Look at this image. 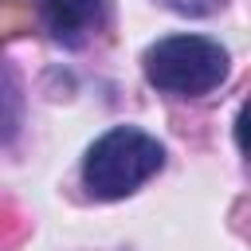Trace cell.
Wrapping results in <instances>:
<instances>
[{"mask_svg":"<svg viewBox=\"0 0 251 251\" xmlns=\"http://www.w3.org/2000/svg\"><path fill=\"white\" fill-rule=\"evenodd\" d=\"M161 165H165V149L157 137H149L145 129H133V126H114L86 149L82 180H86L90 196L122 200V196L137 192Z\"/></svg>","mask_w":251,"mask_h":251,"instance_id":"cell-1","label":"cell"},{"mask_svg":"<svg viewBox=\"0 0 251 251\" xmlns=\"http://www.w3.org/2000/svg\"><path fill=\"white\" fill-rule=\"evenodd\" d=\"M145 78L176 98H200L227 78V51L204 35H169L145 51Z\"/></svg>","mask_w":251,"mask_h":251,"instance_id":"cell-2","label":"cell"},{"mask_svg":"<svg viewBox=\"0 0 251 251\" xmlns=\"http://www.w3.org/2000/svg\"><path fill=\"white\" fill-rule=\"evenodd\" d=\"M39 12L59 43H82L106 16V0H39Z\"/></svg>","mask_w":251,"mask_h":251,"instance_id":"cell-3","label":"cell"},{"mask_svg":"<svg viewBox=\"0 0 251 251\" xmlns=\"http://www.w3.org/2000/svg\"><path fill=\"white\" fill-rule=\"evenodd\" d=\"M173 12H184V16H204V12H212L220 0H165Z\"/></svg>","mask_w":251,"mask_h":251,"instance_id":"cell-4","label":"cell"}]
</instances>
